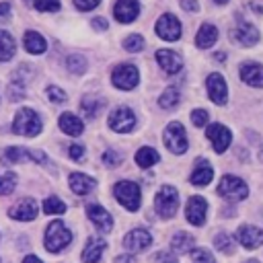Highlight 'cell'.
Listing matches in <instances>:
<instances>
[{
    "mask_svg": "<svg viewBox=\"0 0 263 263\" xmlns=\"http://www.w3.org/2000/svg\"><path fill=\"white\" fill-rule=\"evenodd\" d=\"M12 132L18 134V136H29V138L37 136L41 132V119H39V115L33 109H29V107L18 109L16 115H14V121H12Z\"/></svg>",
    "mask_w": 263,
    "mask_h": 263,
    "instance_id": "cell-1",
    "label": "cell"
},
{
    "mask_svg": "<svg viewBox=\"0 0 263 263\" xmlns=\"http://www.w3.org/2000/svg\"><path fill=\"white\" fill-rule=\"evenodd\" d=\"M113 193H115L117 201H119L125 210H129V212H136V210L140 208V203H142L140 187H138V183H134V181H119V183L115 185Z\"/></svg>",
    "mask_w": 263,
    "mask_h": 263,
    "instance_id": "cell-2",
    "label": "cell"
},
{
    "mask_svg": "<svg viewBox=\"0 0 263 263\" xmlns=\"http://www.w3.org/2000/svg\"><path fill=\"white\" fill-rule=\"evenodd\" d=\"M72 240V232L64 226L62 220H53L47 230H45V249L55 253V251H62L68 242Z\"/></svg>",
    "mask_w": 263,
    "mask_h": 263,
    "instance_id": "cell-3",
    "label": "cell"
},
{
    "mask_svg": "<svg viewBox=\"0 0 263 263\" xmlns=\"http://www.w3.org/2000/svg\"><path fill=\"white\" fill-rule=\"evenodd\" d=\"M179 205V197H177V189L171 185H162L156 195H154V208L160 214V218H171L175 216Z\"/></svg>",
    "mask_w": 263,
    "mask_h": 263,
    "instance_id": "cell-4",
    "label": "cell"
},
{
    "mask_svg": "<svg viewBox=\"0 0 263 263\" xmlns=\"http://www.w3.org/2000/svg\"><path fill=\"white\" fill-rule=\"evenodd\" d=\"M218 193L224 197V199H230V201H236V199H245L249 195V187L242 179L234 177V175H224L220 179V185H218Z\"/></svg>",
    "mask_w": 263,
    "mask_h": 263,
    "instance_id": "cell-5",
    "label": "cell"
},
{
    "mask_svg": "<svg viewBox=\"0 0 263 263\" xmlns=\"http://www.w3.org/2000/svg\"><path fill=\"white\" fill-rule=\"evenodd\" d=\"M162 140H164V146L175 154H183L187 150V134L179 121H173L164 127Z\"/></svg>",
    "mask_w": 263,
    "mask_h": 263,
    "instance_id": "cell-6",
    "label": "cell"
},
{
    "mask_svg": "<svg viewBox=\"0 0 263 263\" xmlns=\"http://www.w3.org/2000/svg\"><path fill=\"white\" fill-rule=\"evenodd\" d=\"M140 80V72L134 64H119L113 74H111V82L113 86L121 88V90H132Z\"/></svg>",
    "mask_w": 263,
    "mask_h": 263,
    "instance_id": "cell-7",
    "label": "cell"
},
{
    "mask_svg": "<svg viewBox=\"0 0 263 263\" xmlns=\"http://www.w3.org/2000/svg\"><path fill=\"white\" fill-rule=\"evenodd\" d=\"M156 35L164 41H177L181 37V23L175 14L171 12H164L158 21H156Z\"/></svg>",
    "mask_w": 263,
    "mask_h": 263,
    "instance_id": "cell-8",
    "label": "cell"
},
{
    "mask_svg": "<svg viewBox=\"0 0 263 263\" xmlns=\"http://www.w3.org/2000/svg\"><path fill=\"white\" fill-rule=\"evenodd\" d=\"M136 125V115L129 107H117L111 115H109V127L113 132H119V134H127L132 132Z\"/></svg>",
    "mask_w": 263,
    "mask_h": 263,
    "instance_id": "cell-9",
    "label": "cell"
},
{
    "mask_svg": "<svg viewBox=\"0 0 263 263\" xmlns=\"http://www.w3.org/2000/svg\"><path fill=\"white\" fill-rule=\"evenodd\" d=\"M205 212H208V203L201 195H191L187 199V205H185V218L189 224L193 226H201L205 222Z\"/></svg>",
    "mask_w": 263,
    "mask_h": 263,
    "instance_id": "cell-10",
    "label": "cell"
},
{
    "mask_svg": "<svg viewBox=\"0 0 263 263\" xmlns=\"http://www.w3.org/2000/svg\"><path fill=\"white\" fill-rule=\"evenodd\" d=\"M39 214V208H37V201L33 197H25L21 201H16L10 210H8V216L14 218V220H21V222H29V220H35Z\"/></svg>",
    "mask_w": 263,
    "mask_h": 263,
    "instance_id": "cell-11",
    "label": "cell"
},
{
    "mask_svg": "<svg viewBox=\"0 0 263 263\" xmlns=\"http://www.w3.org/2000/svg\"><path fill=\"white\" fill-rule=\"evenodd\" d=\"M205 86H208L210 99L216 105H224L226 103V99H228V86H226V80L222 78V74H218V72L210 74L208 80H205Z\"/></svg>",
    "mask_w": 263,
    "mask_h": 263,
    "instance_id": "cell-12",
    "label": "cell"
},
{
    "mask_svg": "<svg viewBox=\"0 0 263 263\" xmlns=\"http://www.w3.org/2000/svg\"><path fill=\"white\" fill-rule=\"evenodd\" d=\"M205 136L212 140L214 150L220 152V154H222V152L230 146V142H232V134H230V129H228L226 125H222V123H212V125L205 129Z\"/></svg>",
    "mask_w": 263,
    "mask_h": 263,
    "instance_id": "cell-13",
    "label": "cell"
},
{
    "mask_svg": "<svg viewBox=\"0 0 263 263\" xmlns=\"http://www.w3.org/2000/svg\"><path fill=\"white\" fill-rule=\"evenodd\" d=\"M152 242V236L148 230H129L125 236H123V249L125 251H132V253H140V251H146Z\"/></svg>",
    "mask_w": 263,
    "mask_h": 263,
    "instance_id": "cell-14",
    "label": "cell"
},
{
    "mask_svg": "<svg viewBox=\"0 0 263 263\" xmlns=\"http://www.w3.org/2000/svg\"><path fill=\"white\" fill-rule=\"evenodd\" d=\"M230 35H232V41H236V43H240V45H245V47H251V45H255V43L259 41V31H257L251 23H247V21L238 23V25L230 31Z\"/></svg>",
    "mask_w": 263,
    "mask_h": 263,
    "instance_id": "cell-15",
    "label": "cell"
},
{
    "mask_svg": "<svg viewBox=\"0 0 263 263\" xmlns=\"http://www.w3.org/2000/svg\"><path fill=\"white\" fill-rule=\"evenodd\" d=\"M140 12V2L138 0H117L113 6V16L119 23H134Z\"/></svg>",
    "mask_w": 263,
    "mask_h": 263,
    "instance_id": "cell-16",
    "label": "cell"
},
{
    "mask_svg": "<svg viewBox=\"0 0 263 263\" xmlns=\"http://www.w3.org/2000/svg\"><path fill=\"white\" fill-rule=\"evenodd\" d=\"M156 62L166 74H177L183 68V58L177 51H171V49H158L156 51Z\"/></svg>",
    "mask_w": 263,
    "mask_h": 263,
    "instance_id": "cell-17",
    "label": "cell"
},
{
    "mask_svg": "<svg viewBox=\"0 0 263 263\" xmlns=\"http://www.w3.org/2000/svg\"><path fill=\"white\" fill-rule=\"evenodd\" d=\"M236 238H238V242H240L245 249L253 251V249H257V247L263 242V230L245 224V226H240V228L236 230Z\"/></svg>",
    "mask_w": 263,
    "mask_h": 263,
    "instance_id": "cell-18",
    "label": "cell"
},
{
    "mask_svg": "<svg viewBox=\"0 0 263 263\" xmlns=\"http://www.w3.org/2000/svg\"><path fill=\"white\" fill-rule=\"evenodd\" d=\"M86 214H88V218L92 220V224H95L101 232H109V230L113 228L111 214H109L105 208H101V205H97V203H90V205H86Z\"/></svg>",
    "mask_w": 263,
    "mask_h": 263,
    "instance_id": "cell-19",
    "label": "cell"
},
{
    "mask_svg": "<svg viewBox=\"0 0 263 263\" xmlns=\"http://www.w3.org/2000/svg\"><path fill=\"white\" fill-rule=\"evenodd\" d=\"M240 78L249 86L263 88V66L257 64V62H245L240 66Z\"/></svg>",
    "mask_w": 263,
    "mask_h": 263,
    "instance_id": "cell-20",
    "label": "cell"
},
{
    "mask_svg": "<svg viewBox=\"0 0 263 263\" xmlns=\"http://www.w3.org/2000/svg\"><path fill=\"white\" fill-rule=\"evenodd\" d=\"M105 247H107V242H105L103 238L90 236V238L86 240L84 251H82V261H84V263H99V259H101Z\"/></svg>",
    "mask_w": 263,
    "mask_h": 263,
    "instance_id": "cell-21",
    "label": "cell"
},
{
    "mask_svg": "<svg viewBox=\"0 0 263 263\" xmlns=\"http://www.w3.org/2000/svg\"><path fill=\"white\" fill-rule=\"evenodd\" d=\"M218 41V29L212 23H203L195 35V45L199 49H208Z\"/></svg>",
    "mask_w": 263,
    "mask_h": 263,
    "instance_id": "cell-22",
    "label": "cell"
},
{
    "mask_svg": "<svg viewBox=\"0 0 263 263\" xmlns=\"http://www.w3.org/2000/svg\"><path fill=\"white\" fill-rule=\"evenodd\" d=\"M212 177H214V171H212L210 162L203 160V158H197L195 160V171L191 173V183L197 185V187H203L212 181Z\"/></svg>",
    "mask_w": 263,
    "mask_h": 263,
    "instance_id": "cell-23",
    "label": "cell"
},
{
    "mask_svg": "<svg viewBox=\"0 0 263 263\" xmlns=\"http://www.w3.org/2000/svg\"><path fill=\"white\" fill-rule=\"evenodd\" d=\"M23 45H25V49L29 53H35V55H39V53H43L47 49V43H45L43 35L37 33V31H27L23 35Z\"/></svg>",
    "mask_w": 263,
    "mask_h": 263,
    "instance_id": "cell-24",
    "label": "cell"
},
{
    "mask_svg": "<svg viewBox=\"0 0 263 263\" xmlns=\"http://www.w3.org/2000/svg\"><path fill=\"white\" fill-rule=\"evenodd\" d=\"M60 129L68 136H80L82 129H84V123L74 113H62L60 115Z\"/></svg>",
    "mask_w": 263,
    "mask_h": 263,
    "instance_id": "cell-25",
    "label": "cell"
},
{
    "mask_svg": "<svg viewBox=\"0 0 263 263\" xmlns=\"http://www.w3.org/2000/svg\"><path fill=\"white\" fill-rule=\"evenodd\" d=\"M92 187H95V181L90 177H86L84 173H72L70 175V189L76 195H86V193H90Z\"/></svg>",
    "mask_w": 263,
    "mask_h": 263,
    "instance_id": "cell-26",
    "label": "cell"
},
{
    "mask_svg": "<svg viewBox=\"0 0 263 263\" xmlns=\"http://www.w3.org/2000/svg\"><path fill=\"white\" fill-rule=\"evenodd\" d=\"M14 49H16V43H14L12 35L8 31H0V62L12 60Z\"/></svg>",
    "mask_w": 263,
    "mask_h": 263,
    "instance_id": "cell-27",
    "label": "cell"
},
{
    "mask_svg": "<svg viewBox=\"0 0 263 263\" xmlns=\"http://www.w3.org/2000/svg\"><path fill=\"white\" fill-rule=\"evenodd\" d=\"M158 152L154 150V148H150V146H144V148H140L138 152H136V162H138V166H142V168H150L152 164H156L158 162Z\"/></svg>",
    "mask_w": 263,
    "mask_h": 263,
    "instance_id": "cell-28",
    "label": "cell"
},
{
    "mask_svg": "<svg viewBox=\"0 0 263 263\" xmlns=\"http://www.w3.org/2000/svg\"><path fill=\"white\" fill-rule=\"evenodd\" d=\"M103 105H105V101L103 99H99V97H84L82 99V103H80V107H82V113L86 115V117H97L99 115V111L103 109Z\"/></svg>",
    "mask_w": 263,
    "mask_h": 263,
    "instance_id": "cell-29",
    "label": "cell"
},
{
    "mask_svg": "<svg viewBox=\"0 0 263 263\" xmlns=\"http://www.w3.org/2000/svg\"><path fill=\"white\" fill-rule=\"evenodd\" d=\"M191 245H193V238H191L187 232H183V230H179V232L173 236V240H171V247H173V251H177V253H189V251H191Z\"/></svg>",
    "mask_w": 263,
    "mask_h": 263,
    "instance_id": "cell-30",
    "label": "cell"
},
{
    "mask_svg": "<svg viewBox=\"0 0 263 263\" xmlns=\"http://www.w3.org/2000/svg\"><path fill=\"white\" fill-rule=\"evenodd\" d=\"M179 99H181L179 90H177L175 86H168V88H166V90L160 95L158 105H160L162 109H173V107H177V105H179Z\"/></svg>",
    "mask_w": 263,
    "mask_h": 263,
    "instance_id": "cell-31",
    "label": "cell"
},
{
    "mask_svg": "<svg viewBox=\"0 0 263 263\" xmlns=\"http://www.w3.org/2000/svg\"><path fill=\"white\" fill-rule=\"evenodd\" d=\"M43 212L49 214V216H53V214H64V212H66V203H64L62 199H58V197H45V201H43Z\"/></svg>",
    "mask_w": 263,
    "mask_h": 263,
    "instance_id": "cell-32",
    "label": "cell"
},
{
    "mask_svg": "<svg viewBox=\"0 0 263 263\" xmlns=\"http://www.w3.org/2000/svg\"><path fill=\"white\" fill-rule=\"evenodd\" d=\"M214 245H216V249H218V251H222V253H226V255H232V253H234V240H232L226 232L216 234Z\"/></svg>",
    "mask_w": 263,
    "mask_h": 263,
    "instance_id": "cell-33",
    "label": "cell"
},
{
    "mask_svg": "<svg viewBox=\"0 0 263 263\" xmlns=\"http://www.w3.org/2000/svg\"><path fill=\"white\" fill-rule=\"evenodd\" d=\"M14 187H16V175H14V173H4V175H0V195L12 193Z\"/></svg>",
    "mask_w": 263,
    "mask_h": 263,
    "instance_id": "cell-34",
    "label": "cell"
},
{
    "mask_svg": "<svg viewBox=\"0 0 263 263\" xmlns=\"http://www.w3.org/2000/svg\"><path fill=\"white\" fill-rule=\"evenodd\" d=\"M66 64H68V70H70L72 74H82V72L86 70V60H84L80 53H72Z\"/></svg>",
    "mask_w": 263,
    "mask_h": 263,
    "instance_id": "cell-35",
    "label": "cell"
},
{
    "mask_svg": "<svg viewBox=\"0 0 263 263\" xmlns=\"http://www.w3.org/2000/svg\"><path fill=\"white\" fill-rule=\"evenodd\" d=\"M144 45H146V41H144V37L142 35H129L125 41H123V47L127 49V51H142L144 49Z\"/></svg>",
    "mask_w": 263,
    "mask_h": 263,
    "instance_id": "cell-36",
    "label": "cell"
},
{
    "mask_svg": "<svg viewBox=\"0 0 263 263\" xmlns=\"http://www.w3.org/2000/svg\"><path fill=\"white\" fill-rule=\"evenodd\" d=\"M33 6L41 12H53L60 8V0H33Z\"/></svg>",
    "mask_w": 263,
    "mask_h": 263,
    "instance_id": "cell-37",
    "label": "cell"
},
{
    "mask_svg": "<svg viewBox=\"0 0 263 263\" xmlns=\"http://www.w3.org/2000/svg\"><path fill=\"white\" fill-rule=\"evenodd\" d=\"M191 259L195 263H216L214 257L205 251V249H191Z\"/></svg>",
    "mask_w": 263,
    "mask_h": 263,
    "instance_id": "cell-38",
    "label": "cell"
},
{
    "mask_svg": "<svg viewBox=\"0 0 263 263\" xmlns=\"http://www.w3.org/2000/svg\"><path fill=\"white\" fill-rule=\"evenodd\" d=\"M47 97H49L51 103H58V105L66 103V99H68L66 92L62 88H58V86H47Z\"/></svg>",
    "mask_w": 263,
    "mask_h": 263,
    "instance_id": "cell-39",
    "label": "cell"
},
{
    "mask_svg": "<svg viewBox=\"0 0 263 263\" xmlns=\"http://www.w3.org/2000/svg\"><path fill=\"white\" fill-rule=\"evenodd\" d=\"M121 158H123V156H121L117 150H113V148H109V150L103 154V162H105L107 166H117V164L121 162Z\"/></svg>",
    "mask_w": 263,
    "mask_h": 263,
    "instance_id": "cell-40",
    "label": "cell"
},
{
    "mask_svg": "<svg viewBox=\"0 0 263 263\" xmlns=\"http://www.w3.org/2000/svg\"><path fill=\"white\" fill-rule=\"evenodd\" d=\"M208 111L205 109H195L193 113H191V121H193V125H197V127H203L205 123H208Z\"/></svg>",
    "mask_w": 263,
    "mask_h": 263,
    "instance_id": "cell-41",
    "label": "cell"
},
{
    "mask_svg": "<svg viewBox=\"0 0 263 263\" xmlns=\"http://www.w3.org/2000/svg\"><path fill=\"white\" fill-rule=\"evenodd\" d=\"M152 261H154V263H177V259L173 257L171 251H160V253H156V255L152 257Z\"/></svg>",
    "mask_w": 263,
    "mask_h": 263,
    "instance_id": "cell-42",
    "label": "cell"
},
{
    "mask_svg": "<svg viewBox=\"0 0 263 263\" xmlns=\"http://www.w3.org/2000/svg\"><path fill=\"white\" fill-rule=\"evenodd\" d=\"M99 2L101 0H74V4H76L78 10H92V8L99 6Z\"/></svg>",
    "mask_w": 263,
    "mask_h": 263,
    "instance_id": "cell-43",
    "label": "cell"
},
{
    "mask_svg": "<svg viewBox=\"0 0 263 263\" xmlns=\"http://www.w3.org/2000/svg\"><path fill=\"white\" fill-rule=\"evenodd\" d=\"M68 154H70L72 160H82L84 158V148L80 144H72L70 150H68Z\"/></svg>",
    "mask_w": 263,
    "mask_h": 263,
    "instance_id": "cell-44",
    "label": "cell"
},
{
    "mask_svg": "<svg viewBox=\"0 0 263 263\" xmlns=\"http://www.w3.org/2000/svg\"><path fill=\"white\" fill-rule=\"evenodd\" d=\"M181 6H183L185 10H191V12H197V10H199L197 0H181Z\"/></svg>",
    "mask_w": 263,
    "mask_h": 263,
    "instance_id": "cell-45",
    "label": "cell"
},
{
    "mask_svg": "<svg viewBox=\"0 0 263 263\" xmlns=\"http://www.w3.org/2000/svg\"><path fill=\"white\" fill-rule=\"evenodd\" d=\"M92 27L99 29V31H105V29H107V21L101 18V16H97V18H92Z\"/></svg>",
    "mask_w": 263,
    "mask_h": 263,
    "instance_id": "cell-46",
    "label": "cell"
},
{
    "mask_svg": "<svg viewBox=\"0 0 263 263\" xmlns=\"http://www.w3.org/2000/svg\"><path fill=\"white\" fill-rule=\"evenodd\" d=\"M10 14V4L8 2H0V16H8Z\"/></svg>",
    "mask_w": 263,
    "mask_h": 263,
    "instance_id": "cell-47",
    "label": "cell"
},
{
    "mask_svg": "<svg viewBox=\"0 0 263 263\" xmlns=\"http://www.w3.org/2000/svg\"><path fill=\"white\" fill-rule=\"evenodd\" d=\"M115 261H117V263H136L134 257H117Z\"/></svg>",
    "mask_w": 263,
    "mask_h": 263,
    "instance_id": "cell-48",
    "label": "cell"
},
{
    "mask_svg": "<svg viewBox=\"0 0 263 263\" xmlns=\"http://www.w3.org/2000/svg\"><path fill=\"white\" fill-rule=\"evenodd\" d=\"M23 263H41V261H39L37 257H33V255H29V257H25V259H23Z\"/></svg>",
    "mask_w": 263,
    "mask_h": 263,
    "instance_id": "cell-49",
    "label": "cell"
},
{
    "mask_svg": "<svg viewBox=\"0 0 263 263\" xmlns=\"http://www.w3.org/2000/svg\"><path fill=\"white\" fill-rule=\"evenodd\" d=\"M216 60H218V62H224V60H226V55L220 51V53H216Z\"/></svg>",
    "mask_w": 263,
    "mask_h": 263,
    "instance_id": "cell-50",
    "label": "cell"
},
{
    "mask_svg": "<svg viewBox=\"0 0 263 263\" xmlns=\"http://www.w3.org/2000/svg\"><path fill=\"white\" fill-rule=\"evenodd\" d=\"M245 263H259L257 259H249V261H245Z\"/></svg>",
    "mask_w": 263,
    "mask_h": 263,
    "instance_id": "cell-51",
    "label": "cell"
},
{
    "mask_svg": "<svg viewBox=\"0 0 263 263\" xmlns=\"http://www.w3.org/2000/svg\"><path fill=\"white\" fill-rule=\"evenodd\" d=\"M228 0H216V4H226Z\"/></svg>",
    "mask_w": 263,
    "mask_h": 263,
    "instance_id": "cell-52",
    "label": "cell"
},
{
    "mask_svg": "<svg viewBox=\"0 0 263 263\" xmlns=\"http://www.w3.org/2000/svg\"><path fill=\"white\" fill-rule=\"evenodd\" d=\"M261 160H263V152H261Z\"/></svg>",
    "mask_w": 263,
    "mask_h": 263,
    "instance_id": "cell-53",
    "label": "cell"
}]
</instances>
